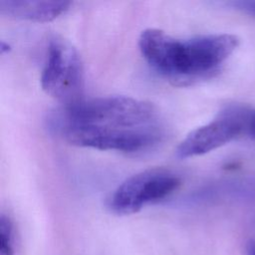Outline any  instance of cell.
<instances>
[{
	"label": "cell",
	"instance_id": "7",
	"mask_svg": "<svg viewBox=\"0 0 255 255\" xmlns=\"http://www.w3.org/2000/svg\"><path fill=\"white\" fill-rule=\"evenodd\" d=\"M14 227L11 219L5 215H0V255H14Z\"/></svg>",
	"mask_w": 255,
	"mask_h": 255
},
{
	"label": "cell",
	"instance_id": "4",
	"mask_svg": "<svg viewBox=\"0 0 255 255\" xmlns=\"http://www.w3.org/2000/svg\"><path fill=\"white\" fill-rule=\"evenodd\" d=\"M180 177L165 168H150L123 181L108 200L109 209L118 215L138 212L149 203L159 201L180 185Z\"/></svg>",
	"mask_w": 255,
	"mask_h": 255
},
{
	"label": "cell",
	"instance_id": "8",
	"mask_svg": "<svg viewBox=\"0 0 255 255\" xmlns=\"http://www.w3.org/2000/svg\"><path fill=\"white\" fill-rule=\"evenodd\" d=\"M233 5H234V7L241 10L242 12L255 18V1H253V0L236 1L233 3Z\"/></svg>",
	"mask_w": 255,
	"mask_h": 255
},
{
	"label": "cell",
	"instance_id": "1",
	"mask_svg": "<svg viewBox=\"0 0 255 255\" xmlns=\"http://www.w3.org/2000/svg\"><path fill=\"white\" fill-rule=\"evenodd\" d=\"M50 126L71 144L100 150L142 151L162 136L154 106L126 96L83 99L57 111Z\"/></svg>",
	"mask_w": 255,
	"mask_h": 255
},
{
	"label": "cell",
	"instance_id": "5",
	"mask_svg": "<svg viewBox=\"0 0 255 255\" xmlns=\"http://www.w3.org/2000/svg\"><path fill=\"white\" fill-rule=\"evenodd\" d=\"M248 119L249 117L237 108L226 109L211 122L191 130L177 145L176 156H198L228 143L247 129Z\"/></svg>",
	"mask_w": 255,
	"mask_h": 255
},
{
	"label": "cell",
	"instance_id": "10",
	"mask_svg": "<svg viewBox=\"0 0 255 255\" xmlns=\"http://www.w3.org/2000/svg\"><path fill=\"white\" fill-rule=\"evenodd\" d=\"M248 255H255V242H252L248 246Z\"/></svg>",
	"mask_w": 255,
	"mask_h": 255
},
{
	"label": "cell",
	"instance_id": "3",
	"mask_svg": "<svg viewBox=\"0 0 255 255\" xmlns=\"http://www.w3.org/2000/svg\"><path fill=\"white\" fill-rule=\"evenodd\" d=\"M41 87L64 107L83 100V62L76 48L62 37L53 36L49 40Z\"/></svg>",
	"mask_w": 255,
	"mask_h": 255
},
{
	"label": "cell",
	"instance_id": "6",
	"mask_svg": "<svg viewBox=\"0 0 255 255\" xmlns=\"http://www.w3.org/2000/svg\"><path fill=\"white\" fill-rule=\"evenodd\" d=\"M70 6L69 1L0 0V14L19 20L50 22L65 14Z\"/></svg>",
	"mask_w": 255,
	"mask_h": 255
},
{
	"label": "cell",
	"instance_id": "2",
	"mask_svg": "<svg viewBox=\"0 0 255 255\" xmlns=\"http://www.w3.org/2000/svg\"><path fill=\"white\" fill-rule=\"evenodd\" d=\"M239 39L231 34H211L176 38L162 30L148 28L138 39L139 51L160 75L186 81L205 77L235 51Z\"/></svg>",
	"mask_w": 255,
	"mask_h": 255
},
{
	"label": "cell",
	"instance_id": "9",
	"mask_svg": "<svg viewBox=\"0 0 255 255\" xmlns=\"http://www.w3.org/2000/svg\"><path fill=\"white\" fill-rule=\"evenodd\" d=\"M247 129L249 131L250 136L255 140V113L251 114L247 123Z\"/></svg>",
	"mask_w": 255,
	"mask_h": 255
}]
</instances>
